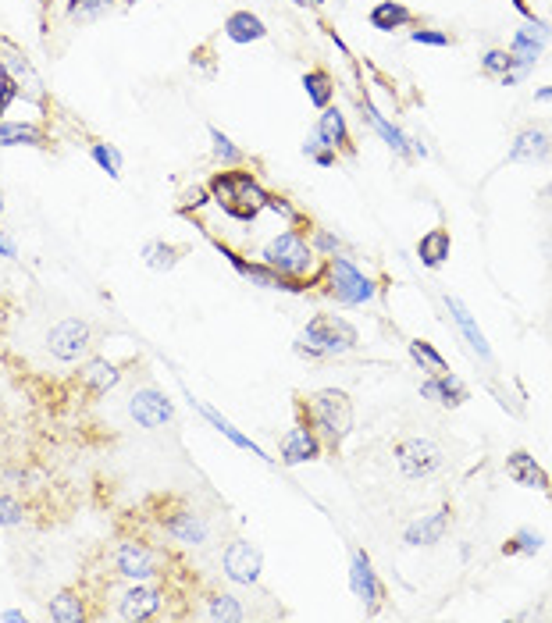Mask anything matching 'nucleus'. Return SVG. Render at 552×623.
Returning a JSON list of instances; mask_svg holds the SVG:
<instances>
[{
    "instance_id": "nucleus-1",
    "label": "nucleus",
    "mask_w": 552,
    "mask_h": 623,
    "mask_svg": "<svg viewBox=\"0 0 552 623\" xmlns=\"http://www.w3.org/2000/svg\"><path fill=\"white\" fill-rule=\"evenodd\" d=\"M296 421L310 424L328 453H339L353 431V403L342 389H317L310 396H296Z\"/></svg>"
},
{
    "instance_id": "nucleus-2",
    "label": "nucleus",
    "mask_w": 552,
    "mask_h": 623,
    "mask_svg": "<svg viewBox=\"0 0 552 623\" xmlns=\"http://www.w3.org/2000/svg\"><path fill=\"white\" fill-rule=\"evenodd\" d=\"M207 193H211V203H218L228 218L243 221V225H250V221H257L260 214L268 211V196H271L246 164L214 171L207 178Z\"/></svg>"
},
{
    "instance_id": "nucleus-3",
    "label": "nucleus",
    "mask_w": 552,
    "mask_h": 623,
    "mask_svg": "<svg viewBox=\"0 0 552 623\" xmlns=\"http://www.w3.org/2000/svg\"><path fill=\"white\" fill-rule=\"evenodd\" d=\"M360 346V335L346 317L339 314H314L307 321L300 335L293 342V353L307 364H317V360H328V356H342L353 353Z\"/></svg>"
},
{
    "instance_id": "nucleus-4",
    "label": "nucleus",
    "mask_w": 552,
    "mask_h": 623,
    "mask_svg": "<svg viewBox=\"0 0 552 623\" xmlns=\"http://www.w3.org/2000/svg\"><path fill=\"white\" fill-rule=\"evenodd\" d=\"M147 510L154 524L164 531V538H171V542L186 545V549H200V545L211 542V520L182 495H154L147 502Z\"/></svg>"
},
{
    "instance_id": "nucleus-5",
    "label": "nucleus",
    "mask_w": 552,
    "mask_h": 623,
    "mask_svg": "<svg viewBox=\"0 0 552 623\" xmlns=\"http://www.w3.org/2000/svg\"><path fill=\"white\" fill-rule=\"evenodd\" d=\"M260 260L268 267H275V271H282V275L296 278V282H307L310 289L325 282V267L317 271V253H314V246H310L307 232H300V228L278 232L275 239L260 250Z\"/></svg>"
},
{
    "instance_id": "nucleus-6",
    "label": "nucleus",
    "mask_w": 552,
    "mask_h": 623,
    "mask_svg": "<svg viewBox=\"0 0 552 623\" xmlns=\"http://www.w3.org/2000/svg\"><path fill=\"white\" fill-rule=\"evenodd\" d=\"M171 559L147 538H122L111 549V570L122 581H164L171 574Z\"/></svg>"
},
{
    "instance_id": "nucleus-7",
    "label": "nucleus",
    "mask_w": 552,
    "mask_h": 623,
    "mask_svg": "<svg viewBox=\"0 0 552 623\" xmlns=\"http://www.w3.org/2000/svg\"><path fill=\"white\" fill-rule=\"evenodd\" d=\"M207 239L214 243V250L221 253V257L232 264V271H236L243 282H250V285H257V289H271V292H293V296H303V292H310V285L307 282H296V278H289V275H282V271H275V267H268L264 260H250L246 253H239V250H232L228 243H221L218 235L214 232H207Z\"/></svg>"
},
{
    "instance_id": "nucleus-8",
    "label": "nucleus",
    "mask_w": 552,
    "mask_h": 623,
    "mask_svg": "<svg viewBox=\"0 0 552 623\" xmlns=\"http://www.w3.org/2000/svg\"><path fill=\"white\" fill-rule=\"evenodd\" d=\"M325 285H328V296H332L339 307H364V303L374 300V278H367L350 257H328L325 264Z\"/></svg>"
},
{
    "instance_id": "nucleus-9",
    "label": "nucleus",
    "mask_w": 552,
    "mask_h": 623,
    "mask_svg": "<svg viewBox=\"0 0 552 623\" xmlns=\"http://www.w3.org/2000/svg\"><path fill=\"white\" fill-rule=\"evenodd\" d=\"M168 599H171V588L161 581H125V588L114 599V613L129 623H143L161 616Z\"/></svg>"
},
{
    "instance_id": "nucleus-10",
    "label": "nucleus",
    "mask_w": 552,
    "mask_h": 623,
    "mask_svg": "<svg viewBox=\"0 0 552 623\" xmlns=\"http://www.w3.org/2000/svg\"><path fill=\"white\" fill-rule=\"evenodd\" d=\"M93 346H97V332L82 317H65L47 332V349L57 364H82L93 353Z\"/></svg>"
},
{
    "instance_id": "nucleus-11",
    "label": "nucleus",
    "mask_w": 552,
    "mask_h": 623,
    "mask_svg": "<svg viewBox=\"0 0 552 623\" xmlns=\"http://www.w3.org/2000/svg\"><path fill=\"white\" fill-rule=\"evenodd\" d=\"M392 456H396V467L403 478L410 481H424L431 478L435 470L442 467V445L431 442V438H399L392 445Z\"/></svg>"
},
{
    "instance_id": "nucleus-12",
    "label": "nucleus",
    "mask_w": 552,
    "mask_h": 623,
    "mask_svg": "<svg viewBox=\"0 0 552 623\" xmlns=\"http://www.w3.org/2000/svg\"><path fill=\"white\" fill-rule=\"evenodd\" d=\"M0 72L11 75V79L18 82V89H22L25 100H33L36 107H47V93H43L40 72H36L33 61L25 57V50L18 47V43L4 40V36H0Z\"/></svg>"
},
{
    "instance_id": "nucleus-13",
    "label": "nucleus",
    "mask_w": 552,
    "mask_h": 623,
    "mask_svg": "<svg viewBox=\"0 0 552 623\" xmlns=\"http://www.w3.org/2000/svg\"><path fill=\"white\" fill-rule=\"evenodd\" d=\"M350 588H353V595L360 599V606H364L367 616L382 613L385 584H382V577H378V570H374L371 556H367L364 549H353V556H350Z\"/></svg>"
},
{
    "instance_id": "nucleus-14",
    "label": "nucleus",
    "mask_w": 552,
    "mask_h": 623,
    "mask_svg": "<svg viewBox=\"0 0 552 623\" xmlns=\"http://www.w3.org/2000/svg\"><path fill=\"white\" fill-rule=\"evenodd\" d=\"M221 574L232 584H257L260 574H264V556L253 542L246 538H232V542L221 549Z\"/></svg>"
},
{
    "instance_id": "nucleus-15",
    "label": "nucleus",
    "mask_w": 552,
    "mask_h": 623,
    "mask_svg": "<svg viewBox=\"0 0 552 623\" xmlns=\"http://www.w3.org/2000/svg\"><path fill=\"white\" fill-rule=\"evenodd\" d=\"M129 417L147 431H161L164 424L175 421V403L154 385H143L129 396Z\"/></svg>"
},
{
    "instance_id": "nucleus-16",
    "label": "nucleus",
    "mask_w": 552,
    "mask_h": 623,
    "mask_svg": "<svg viewBox=\"0 0 552 623\" xmlns=\"http://www.w3.org/2000/svg\"><path fill=\"white\" fill-rule=\"evenodd\" d=\"M321 456H325V442H321L317 431L303 421H296V428L282 438V445H278V460H282L285 467L314 463V460H321Z\"/></svg>"
},
{
    "instance_id": "nucleus-17",
    "label": "nucleus",
    "mask_w": 552,
    "mask_h": 623,
    "mask_svg": "<svg viewBox=\"0 0 552 623\" xmlns=\"http://www.w3.org/2000/svg\"><path fill=\"white\" fill-rule=\"evenodd\" d=\"M125 374V364H118V360H107V356H90V360H82L79 374H75V381H79V389L86 392V396H107V392L122 381Z\"/></svg>"
},
{
    "instance_id": "nucleus-18",
    "label": "nucleus",
    "mask_w": 552,
    "mask_h": 623,
    "mask_svg": "<svg viewBox=\"0 0 552 623\" xmlns=\"http://www.w3.org/2000/svg\"><path fill=\"white\" fill-rule=\"evenodd\" d=\"M506 478H510L513 485H520V488L542 492L545 499L552 502V478H549V470H545L542 463H538L535 456L528 453V449H513V453L506 456Z\"/></svg>"
},
{
    "instance_id": "nucleus-19",
    "label": "nucleus",
    "mask_w": 552,
    "mask_h": 623,
    "mask_svg": "<svg viewBox=\"0 0 552 623\" xmlns=\"http://www.w3.org/2000/svg\"><path fill=\"white\" fill-rule=\"evenodd\" d=\"M549 36H552V29L542 22V18H528V22L520 25L517 33H513V40H510V54L517 57V65L531 72V68L538 65V57H542Z\"/></svg>"
},
{
    "instance_id": "nucleus-20",
    "label": "nucleus",
    "mask_w": 552,
    "mask_h": 623,
    "mask_svg": "<svg viewBox=\"0 0 552 623\" xmlns=\"http://www.w3.org/2000/svg\"><path fill=\"white\" fill-rule=\"evenodd\" d=\"M357 104H360V114H364V122L385 139V146H389L392 154L403 157V161H410V157H414V139L406 136V132L399 129V125H392L389 118H385V114L371 104V97H367V93H360Z\"/></svg>"
},
{
    "instance_id": "nucleus-21",
    "label": "nucleus",
    "mask_w": 552,
    "mask_h": 623,
    "mask_svg": "<svg viewBox=\"0 0 552 623\" xmlns=\"http://www.w3.org/2000/svg\"><path fill=\"white\" fill-rule=\"evenodd\" d=\"M449 527H453V506H439V510L421 513L414 524H406L403 542L414 545V549H421V545H439L449 534Z\"/></svg>"
},
{
    "instance_id": "nucleus-22",
    "label": "nucleus",
    "mask_w": 552,
    "mask_h": 623,
    "mask_svg": "<svg viewBox=\"0 0 552 623\" xmlns=\"http://www.w3.org/2000/svg\"><path fill=\"white\" fill-rule=\"evenodd\" d=\"M552 154V136L542 125H528L513 136L510 150H506V161L510 164H542Z\"/></svg>"
},
{
    "instance_id": "nucleus-23",
    "label": "nucleus",
    "mask_w": 552,
    "mask_h": 623,
    "mask_svg": "<svg viewBox=\"0 0 552 623\" xmlns=\"http://www.w3.org/2000/svg\"><path fill=\"white\" fill-rule=\"evenodd\" d=\"M421 396L431 399V403L446 406V410H456V406H463L471 399V389H467L453 371H446V374H428V378L421 381Z\"/></svg>"
},
{
    "instance_id": "nucleus-24",
    "label": "nucleus",
    "mask_w": 552,
    "mask_h": 623,
    "mask_svg": "<svg viewBox=\"0 0 552 623\" xmlns=\"http://www.w3.org/2000/svg\"><path fill=\"white\" fill-rule=\"evenodd\" d=\"M186 396H189V406H193V410L200 413L203 421H211V428H218L221 435L228 438V442L236 445V449H246V453L257 456V460H268V463H271V456H264V449H260L257 442H250V435H243V431H239L236 424L228 421V417H221V413L214 410V406H207V403H203V399H196L193 392H186Z\"/></svg>"
},
{
    "instance_id": "nucleus-25",
    "label": "nucleus",
    "mask_w": 552,
    "mask_h": 623,
    "mask_svg": "<svg viewBox=\"0 0 552 623\" xmlns=\"http://www.w3.org/2000/svg\"><path fill=\"white\" fill-rule=\"evenodd\" d=\"M93 599H86V591L82 588H65L57 591L54 599L47 606V616L54 623H82V620H97V613L90 609Z\"/></svg>"
},
{
    "instance_id": "nucleus-26",
    "label": "nucleus",
    "mask_w": 552,
    "mask_h": 623,
    "mask_svg": "<svg viewBox=\"0 0 552 623\" xmlns=\"http://www.w3.org/2000/svg\"><path fill=\"white\" fill-rule=\"evenodd\" d=\"M446 310H449V317L456 321V328H460V335L467 339V346L474 349V353L485 360V364H492L496 356H492V346H488V339H485V332L478 328V321H474V314L467 310V303L463 300H456V296H446Z\"/></svg>"
},
{
    "instance_id": "nucleus-27",
    "label": "nucleus",
    "mask_w": 552,
    "mask_h": 623,
    "mask_svg": "<svg viewBox=\"0 0 552 623\" xmlns=\"http://www.w3.org/2000/svg\"><path fill=\"white\" fill-rule=\"evenodd\" d=\"M317 132H321V139H325L328 146H332L335 154H346L353 157L357 154V143H353L350 136V125H346V114L339 111V107L328 104L325 111H321V118H317Z\"/></svg>"
},
{
    "instance_id": "nucleus-28",
    "label": "nucleus",
    "mask_w": 552,
    "mask_h": 623,
    "mask_svg": "<svg viewBox=\"0 0 552 623\" xmlns=\"http://www.w3.org/2000/svg\"><path fill=\"white\" fill-rule=\"evenodd\" d=\"M367 22L378 33H399V29H410L417 22V15L406 8L403 0H378L371 8V15H367Z\"/></svg>"
},
{
    "instance_id": "nucleus-29",
    "label": "nucleus",
    "mask_w": 552,
    "mask_h": 623,
    "mask_svg": "<svg viewBox=\"0 0 552 623\" xmlns=\"http://www.w3.org/2000/svg\"><path fill=\"white\" fill-rule=\"evenodd\" d=\"M50 132L36 122H4L0 118V146H36V150H50Z\"/></svg>"
},
{
    "instance_id": "nucleus-30",
    "label": "nucleus",
    "mask_w": 552,
    "mask_h": 623,
    "mask_svg": "<svg viewBox=\"0 0 552 623\" xmlns=\"http://www.w3.org/2000/svg\"><path fill=\"white\" fill-rule=\"evenodd\" d=\"M449 253H453V235H449V228L439 225L417 239V257H421V264L428 267V271H439L449 260Z\"/></svg>"
},
{
    "instance_id": "nucleus-31",
    "label": "nucleus",
    "mask_w": 552,
    "mask_h": 623,
    "mask_svg": "<svg viewBox=\"0 0 552 623\" xmlns=\"http://www.w3.org/2000/svg\"><path fill=\"white\" fill-rule=\"evenodd\" d=\"M189 246L182 243H168V239H150L147 246H143V264L150 267V271H157V275H168V271H175V267L186 260Z\"/></svg>"
},
{
    "instance_id": "nucleus-32",
    "label": "nucleus",
    "mask_w": 552,
    "mask_h": 623,
    "mask_svg": "<svg viewBox=\"0 0 552 623\" xmlns=\"http://www.w3.org/2000/svg\"><path fill=\"white\" fill-rule=\"evenodd\" d=\"M203 616L214 620V623H243L246 609H243V602L232 595V591L211 588L207 595H203Z\"/></svg>"
},
{
    "instance_id": "nucleus-33",
    "label": "nucleus",
    "mask_w": 552,
    "mask_h": 623,
    "mask_svg": "<svg viewBox=\"0 0 552 623\" xmlns=\"http://www.w3.org/2000/svg\"><path fill=\"white\" fill-rule=\"evenodd\" d=\"M225 36L232 43H239V47H246V43H257L268 36V25L260 22V15H253V11H232V15L225 18Z\"/></svg>"
},
{
    "instance_id": "nucleus-34",
    "label": "nucleus",
    "mask_w": 552,
    "mask_h": 623,
    "mask_svg": "<svg viewBox=\"0 0 552 623\" xmlns=\"http://www.w3.org/2000/svg\"><path fill=\"white\" fill-rule=\"evenodd\" d=\"M303 89H307V100L317 107V111H325L328 104L335 100V75L328 68H310L303 75Z\"/></svg>"
},
{
    "instance_id": "nucleus-35",
    "label": "nucleus",
    "mask_w": 552,
    "mask_h": 623,
    "mask_svg": "<svg viewBox=\"0 0 552 623\" xmlns=\"http://www.w3.org/2000/svg\"><path fill=\"white\" fill-rule=\"evenodd\" d=\"M510 72H517L520 79L528 75V68L517 65V57L510 54V47H492V50H485V57H481V75H488V79H506Z\"/></svg>"
},
{
    "instance_id": "nucleus-36",
    "label": "nucleus",
    "mask_w": 552,
    "mask_h": 623,
    "mask_svg": "<svg viewBox=\"0 0 552 623\" xmlns=\"http://www.w3.org/2000/svg\"><path fill=\"white\" fill-rule=\"evenodd\" d=\"M545 549V534L535 531V527H517L503 542V556H535V552Z\"/></svg>"
},
{
    "instance_id": "nucleus-37",
    "label": "nucleus",
    "mask_w": 552,
    "mask_h": 623,
    "mask_svg": "<svg viewBox=\"0 0 552 623\" xmlns=\"http://www.w3.org/2000/svg\"><path fill=\"white\" fill-rule=\"evenodd\" d=\"M207 136H211V154H214V161H218L221 168H239V164H246V154L218 129V125H211Z\"/></svg>"
},
{
    "instance_id": "nucleus-38",
    "label": "nucleus",
    "mask_w": 552,
    "mask_h": 623,
    "mask_svg": "<svg viewBox=\"0 0 552 623\" xmlns=\"http://www.w3.org/2000/svg\"><path fill=\"white\" fill-rule=\"evenodd\" d=\"M410 360H414V364L421 367V371H428V374H446L449 371L446 356L431 346L428 339H414V342H410Z\"/></svg>"
},
{
    "instance_id": "nucleus-39",
    "label": "nucleus",
    "mask_w": 552,
    "mask_h": 623,
    "mask_svg": "<svg viewBox=\"0 0 552 623\" xmlns=\"http://www.w3.org/2000/svg\"><path fill=\"white\" fill-rule=\"evenodd\" d=\"M114 4H118V0H68V18H72V22H97V18L107 15ZM125 4H132V0H125Z\"/></svg>"
},
{
    "instance_id": "nucleus-40",
    "label": "nucleus",
    "mask_w": 552,
    "mask_h": 623,
    "mask_svg": "<svg viewBox=\"0 0 552 623\" xmlns=\"http://www.w3.org/2000/svg\"><path fill=\"white\" fill-rule=\"evenodd\" d=\"M90 157L107 171L111 178H122V154H118V146L104 143V139H93L90 143Z\"/></svg>"
},
{
    "instance_id": "nucleus-41",
    "label": "nucleus",
    "mask_w": 552,
    "mask_h": 623,
    "mask_svg": "<svg viewBox=\"0 0 552 623\" xmlns=\"http://www.w3.org/2000/svg\"><path fill=\"white\" fill-rule=\"evenodd\" d=\"M303 154H307L310 161L317 164V168H335V164H339V154H335L332 146L321 139V132H317V129L310 132L307 143H303Z\"/></svg>"
},
{
    "instance_id": "nucleus-42",
    "label": "nucleus",
    "mask_w": 552,
    "mask_h": 623,
    "mask_svg": "<svg viewBox=\"0 0 552 623\" xmlns=\"http://www.w3.org/2000/svg\"><path fill=\"white\" fill-rule=\"evenodd\" d=\"M29 520V506L18 495L0 492V527H22Z\"/></svg>"
},
{
    "instance_id": "nucleus-43",
    "label": "nucleus",
    "mask_w": 552,
    "mask_h": 623,
    "mask_svg": "<svg viewBox=\"0 0 552 623\" xmlns=\"http://www.w3.org/2000/svg\"><path fill=\"white\" fill-rule=\"evenodd\" d=\"M310 246H314L317 257H339V253H346V243L335 232H328V228H310Z\"/></svg>"
},
{
    "instance_id": "nucleus-44",
    "label": "nucleus",
    "mask_w": 552,
    "mask_h": 623,
    "mask_svg": "<svg viewBox=\"0 0 552 623\" xmlns=\"http://www.w3.org/2000/svg\"><path fill=\"white\" fill-rule=\"evenodd\" d=\"M410 43H417V47H453V36L442 33V29L417 25V29H410Z\"/></svg>"
},
{
    "instance_id": "nucleus-45",
    "label": "nucleus",
    "mask_w": 552,
    "mask_h": 623,
    "mask_svg": "<svg viewBox=\"0 0 552 623\" xmlns=\"http://www.w3.org/2000/svg\"><path fill=\"white\" fill-rule=\"evenodd\" d=\"M211 203V193H207V186H193L182 193V203H179V214L182 218H189V214H196L200 207H207Z\"/></svg>"
},
{
    "instance_id": "nucleus-46",
    "label": "nucleus",
    "mask_w": 552,
    "mask_h": 623,
    "mask_svg": "<svg viewBox=\"0 0 552 623\" xmlns=\"http://www.w3.org/2000/svg\"><path fill=\"white\" fill-rule=\"evenodd\" d=\"M4 481H8L11 488H40L43 474L40 470H29V467H11L8 474H4Z\"/></svg>"
},
{
    "instance_id": "nucleus-47",
    "label": "nucleus",
    "mask_w": 552,
    "mask_h": 623,
    "mask_svg": "<svg viewBox=\"0 0 552 623\" xmlns=\"http://www.w3.org/2000/svg\"><path fill=\"white\" fill-rule=\"evenodd\" d=\"M18 97H22V89H18V82L11 79V75L0 72V118L8 114V107L15 104Z\"/></svg>"
},
{
    "instance_id": "nucleus-48",
    "label": "nucleus",
    "mask_w": 552,
    "mask_h": 623,
    "mask_svg": "<svg viewBox=\"0 0 552 623\" xmlns=\"http://www.w3.org/2000/svg\"><path fill=\"white\" fill-rule=\"evenodd\" d=\"M189 61H193V68H203L207 75H214V47H211V43H200V47H193Z\"/></svg>"
},
{
    "instance_id": "nucleus-49",
    "label": "nucleus",
    "mask_w": 552,
    "mask_h": 623,
    "mask_svg": "<svg viewBox=\"0 0 552 623\" xmlns=\"http://www.w3.org/2000/svg\"><path fill=\"white\" fill-rule=\"evenodd\" d=\"M0 257L18 260V246H15V239H11V235H4V232H0Z\"/></svg>"
},
{
    "instance_id": "nucleus-50",
    "label": "nucleus",
    "mask_w": 552,
    "mask_h": 623,
    "mask_svg": "<svg viewBox=\"0 0 552 623\" xmlns=\"http://www.w3.org/2000/svg\"><path fill=\"white\" fill-rule=\"evenodd\" d=\"M510 4H513V8H517V11H520V15H524V18H538V15H535V8H531L528 0H510Z\"/></svg>"
},
{
    "instance_id": "nucleus-51",
    "label": "nucleus",
    "mask_w": 552,
    "mask_h": 623,
    "mask_svg": "<svg viewBox=\"0 0 552 623\" xmlns=\"http://www.w3.org/2000/svg\"><path fill=\"white\" fill-rule=\"evenodd\" d=\"M296 8H307V11H317V8H325L328 0H293Z\"/></svg>"
},
{
    "instance_id": "nucleus-52",
    "label": "nucleus",
    "mask_w": 552,
    "mask_h": 623,
    "mask_svg": "<svg viewBox=\"0 0 552 623\" xmlns=\"http://www.w3.org/2000/svg\"><path fill=\"white\" fill-rule=\"evenodd\" d=\"M535 100H538V104H552V86L535 89Z\"/></svg>"
},
{
    "instance_id": "nucleus-53",
    "label": "nucleus",
    "mask_w": 552,
    "mask_h": 623,
    "mask_svg": "<svg viewBox=\"0 0 552 623\" xmlns=\"http://www.w3.org/2000/svg\"><path fill=\"white\" fill-rule=\"evenodd\" d=\"M4 620H8V623H25L29 616H25L22 609H8V613H4Z\"/></svg>"
},
{
    "instance_id": "nucleus-54",
    "label": "nucleus",
    "mask_w": 552,
    "mask_h": 623,
    "mask_svg": "<svg viewBox=\"0 0 552 623\" xmlns=\"http://www.w3.org/2000/svg\"><path fill=\"white\" fill-rule=\"evenodd\" d=\"M36 8H40V15L47 18V11H50V0H36Z\"/></svg>"
},
{
    "instance_id": "nucleus-55",
    "label": "nucleus",
    "mask_w": 552,
    "mask_h": 623,
    "mask_svg": "<svg viewBox=\"0 0 552 623\" xmlns=\"http://www.w3.org/2000/svg\"><path fill=\"white\" fill-rule=\"evenodd\" d=\"M0 218H4V193H0Z\"/></svg>"
},
{
    "instance_id": "nucleus-56",
    "label": "nucleus",
    "mask_w": 552,
    "mask_h": 623,
    "mask_svg": "<svg viewBox=\"0 0 552 623\" xmlns=\"http://www.w3.org/2000/svg\"><path fill=\"white\" fill-rule=\"evenodd\" d=\"M545 196H552V186H545Z\"/></svg>"
},
{
    "instance_id": "nucleus-57",
    "label": "nucleus",
    "mask_w": 552,
    "mask_h": 623,
    "mask_svg": "<svg viewBox=\"0 0 552 623\" xmlns=\"http://www.w3.org/2000/svg\"><path fill=\"white\" fill-rule=\"evenodd\" d=\"M339 4H346V0H339Z\"/></svg>"
}]
</instances>
